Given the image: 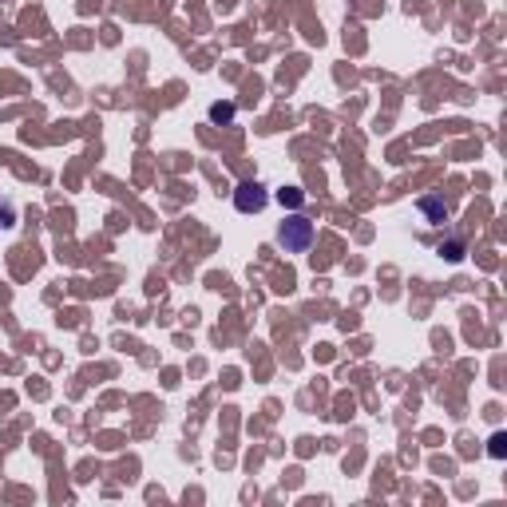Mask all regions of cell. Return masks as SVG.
I'll list each match as a JSON object with an SVG mask.
<instances>
[{
	"label": "cell",
	"mask_w": 507,
	"mask_h": 507,
	"mask_svg": "<svg viewBox=\"0 0 507 507\" xmlns=\"http://www.w3.org/2000/svg\"><path fill=\"white\" fill-rule=\"evenodd\" d=\"M12 226H16V202L0 199V230H12Z\"/></svg>",
	"instance_id": "cell-7"
},
{
	"label": "cell",
	"mask_w": 507,
	"mask_h": 507,
	"mask_svg": "<svg viewBox=\"0 0 507 507\" xmlns=\"http://www.w3.org/2000/svg\"><path fill=\"white\" fill-rule=\"evenodd\" d=\"M234 115H238V107L234 104H214L210 107V123H218V127H230Z\"/></svg>",
	"instance_id": "cell-5"
},
{
	"label": "cell",
	"mask_w": 507,
	"mask_h": 507,
	"mask_svg": "<svg viewBox=\"0 0 507 507\" xmlns=\"http://www.w3.org/2000/svg\"><path fill=\"white\" fill-rule=\"evenodd\" d=\"M314 222H309L306 214H290L282 226H277V246H282L285 254H309V246H314Z\"/></svg>",
	"instance_id": "cell-1"
},
{
	"label": "cell",
	"mask_w": 507,
	"mask_h": 507,
	"mask_svg": "<svg viewBox=\"0 0 507 507\" xmlns=\"http://www.w3.org/2000/svg\"><path fill=\"white\" fill-rule=\"evenodd\" d=\"M277 202L290 207V210H298L301 202H306V191H301V187H282V191H277Z\"/></svg>",
	"instance_id": "cell-6"
},
{
	"label": "cell",
	"mask_w": 507,
	"mask_h": 507,
	"mask_svg": "<svg viewBox=\"0 0 507 507\" xmlns=\"http://www.w3.org/2000/svg\"><path fill=\"white\" fill-rule=\"evenodd\" d=\"M417 207H420V214H425L428 222H436V226H441L444 218H448V202L441 199V194H425V199H420Z\"/></svg>",
	"instance_id": "cell-3"
},
{
	"label": "cell",
	"mask_w": 507,
	"mask_h": 507,
	"mask_svg": "<svg viewBox=\"0 0 507 507\" xmlns=\"http://www.w3.org/2000/svg\"><path fill=\"white\" fill-rule=\"evenodd\" d=\"M266 207H269V191L258 179H246L234 187V210L238 214H261Z\"/></svg>",
	"instance_id": "cell-2"
},
{
	"label": "cell",
	"mask_w": 507,
	"mask_h": 507,
	"mask_svg": "<svg viewBox=\"0 0 507 507\" xmlns=\"http://www.w3.org/2000/svg\"><path fill=\"white\" fill-rule=\"evenodd\" d=\"M503 444H507V436H503V433H495V436H492V448H488V452H492V456H495V460H500V456L507 452V448H503Z\"/></svg>",
	"instance_id": "cell-8"
},
{
	"label": "cell",
	"mask_w": 507,
	"mask_h": 507,
	"mask_svg": "<svg viewBox=\"0 0 507 507\" xmlns=\"http://www.w3.org/2000/svg\"><path fill=\"white\" fill-rule=\"evenodd\" d=\"M436 254L448 258V261H460L464 258V238H460V234H452V238H444L441 246H436Z\"/></svg>",
	"instance_id": "cell-4"
}]
</instances>
